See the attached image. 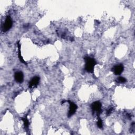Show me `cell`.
<instances>
[{"label": "cell", "instance_id": "cell-1", "mask_svg": "<svg viewBox=\"0 0 135 135\" xmlns=\"http://www.w3.org/2000/svg\"><path fill=\"white\" fill-rule=\"evenodd\" d=\"M84 60L85 61V70L90 73H92L94 71V66L96 65L97 63L94 59L86 56L84 57Z\"/></svg>", "mask_w": 135, "mask_h": 135}, {"label": "cell", "instance_id": "cell-4", "mask_svg": "<svg viewBox=\"0 0 135 135\" xmlns=\"http://www.w3.org/2000/svg\"><path fill=\"white\" fill-rule=\"evenodd\" d=\"M70 104V107H69V111L68 113V117H71L76 112V110L78 108V107L76 104H75L74 103L72 102V101H67Z\"/></svg>", "mask_w": 135, "mask_h": 135}, {"label": "cell", "instance_id": "cell-11", "mask_svg": "<svg viewBox=\"0 0 135 135\" xmlns=\"http://www.w3.org/2000/svg\"><path fill=\"white\" fill-rule=\"evenodd\" d=\"M97 126L99 128H102L103 127L102 120H101V119H100V118H98V121L97 122Z\"/></svg>", "mask_w": 135, "mask_h": 135}, {"label": "cell", "instance_id": "cell-2", "mask_svg": "<svg viewBox=\"0 0 135 135\" xmlns=\"http://www.w3.org/2000/svg\"><path fill=\"white\" fill-rule=\"evenodd\" d=\"M102 104L100 101H95L92 103L91 104V109L93 112H95L97 113V115L99 117L101 113L102 112Z\"/></svg>", "mask_w": 135, "mask_h": 135}, {"label": "cell", "instance_id": "cell-8", "mask_svg": "<svg viewBox=\"0 0 135 135\" xmlns=\"http://www.w3.org/2000/svg\"><path fill=\"white\" fill-rule=\"evenodd\" d=\"M17 47H18V58H19L20 61L25 64H27L26 62L24 60L23 57L22 56L21 53V44H20L19 42H17Z\"/></svg>", "mask_w": 135, "mask_h": 135}, {"label": "cell", "instance_id": "cell-5", "mask_svg": "<svg viewBox=\"0 0 135 135\" xmlns=\"http://www.w3.org/2000/svg\"><path fill=\"white\" fill-rule=\"evenodd\" d=\"M123 66L122 64L116 65L112 68V71L114 73V74L118 75H120L122 73V72L123 71Z\"/></svg>", "mask_w": 135, "mask_h": 135}, {"label": "cell", "instance_id": "cell-7", "mask_svg": "<svg viewBox=\"0 0 135 135\" xmlns=\"http://www.w3.org/2000/svg\"><path fill=\"white\" fill-rule=\"evenodd\" d=\"M14 78L15 81L18 83H22L24 80V75L22 72H16L14 74Z\"/></svg>", "mask_w": 135, "mask_h": 135}, {"label": "cell", "instance_id": "cell-9", "mask_svg": "<svg viewBox=\"0 0 135 135\" xmlns=\"http://www.w3.org/2000/svg\"><path fill=\"white\" fill-rule=\"evenodd\" d=\"M22 120L23 121L24 123V127L26 129H28V126H29V121L27 118V115L25 116L24 118H21Z\"/></svg>", "mask_w": 135, "mask_h": 135}, {"label": "cell", "instance_id": "cell-12", "mask_svg": "<svg viewBox=\"0 0 135 135\" xmlns=\"http://www.w3.org/2000/svg\"><path fill=\"white\" fill-rule=\"evenodd\" d=\"M112 110H113V108H110V109H109L107 110V115H109L110 114H111V113L112 111Z\"/></svg>", "mask_w": 135, "mask_h": 135}, {"label": "cell", "instance_id": "cell-10", "mask_svg": "<svg viewBox=\"0 0 135 135\" xmlns=\"http://www.w3.org/2000/svg\"><path fill=\"white\" fill-rule=\"evenodd\" d=\"M117 81H118V82L122 83H125V82H126V81H127V80H126L124 78L122 77V76H119V77H118V78L117 79Z\"/></svg>", "mask_w": 135, "mask_h": 135}, {"label": "cell", "instance_id": "cell-3", "mask_svg": "<svg viewBox=\"0 0 135 135\" xmlns=\"http://www.w3.org/2000/svg\"><path fill=\"white\" fill-rule=\"evenodd\" d=\"M12 20L10 16H8L6 17L5 22L3 24V30L4 32H7L8 31L12 26Z\"/></svg>", "mask_w": 135, "mask_h": 135}, {"label": "cell", "instance_id": "cell-6", "mask_svg": "<svg viewBox=\"0 0 135 135\" xmlns=\"http://www.w3.org/2000/svg\"><path fill=\"white\" fill-rule=\"evenodd\" d=\"M40 80V78L37 76L33 78L31 80V81L29 83V87L30 88H34V87L38 85V84L39 83Z\"/></svg>", "mask_w": 135, "mask_h": 135}]
</instances>
